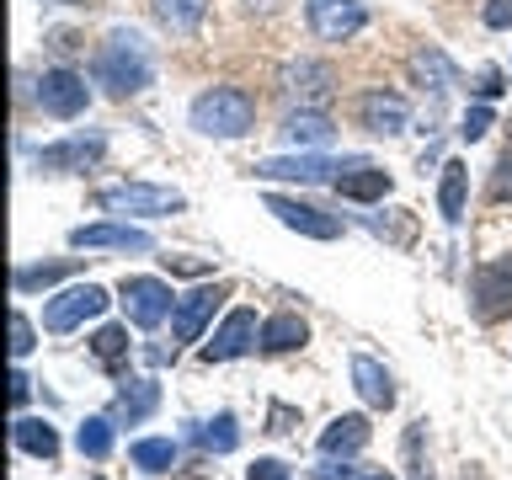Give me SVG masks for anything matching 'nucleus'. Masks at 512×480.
I'll use <instances>...</instances> for the list:
<instances>
[{"mask_svg":"<svg viewBox=\"0 0 512 480\" xmlns=\"http://www.w3.org/2000/svg\"><path fill=\"white\" fill-rule=\"evenodd\" d=\"M91 75H96V86H102L107 96H139L144 86H150V75H155V64H150V43L139 38V32H107V43L96 48V64H91Z\"/></svg>","mask_w":512,"mask_h":480,"instance_id":"1","label":"nucleus"},{"mask_svg":"<svg viewBox=\"0 0 512 480\" xmlns=\"http://www.w3.org/2000/svg\"><path fill=\"white\" fill-rule=\"evenodd\" d=\"M192 128L208 139H246L256 128V96L240 86H208L198 102H192Z\"/></svg>","mask_w":512,"mask_h":480,"instance_id":"2","label":"nucleus"},{"mask_svg":"<svg viewBox=\"0 0 512 480\" xmlns=\"http://www.w3.org/2000/svg\"><path fill=\"white\" fill-rule=\"evenodd\" d=\"M96 208H107V214H134V219H166V214H182L187 198L176 187H155V182H118V187L96 192Z\"/></svg>","mask_w":512,"mask_h":480,"instance_id":"3","label":"nucleus"},{"mask_svg":"<svg viewBox=\"0 0 512 480\" xmlns=\"http://www.w3.org/2000/svg\"><path fill=\"white\" fill-rule=\"evenodd\" d=\"M38 107L48 112V118H80L91 102V86H86V75L70 70V64H54V70H43L38 75Z\"/></svg>","mask_w":512,"mask_h":480,"instance_id":"4","label":"nucleus"},{"mask_svg":"<svg viewBox=\"0 0 512 480\" xmlns=\"http://www.w3.org/2000/svg\"><path fill=\"white\" fill-rule=\"evenodd\" d=\"M107 310V288H96V283H75V288H64V294L48 299V310H43V326L64 336V331H75V326H86V320H96Z\"/></svg>","mask_w":512,"mask_h":480,"instance_id":"5","label":"nucleus"},{"mask_svg":"<svg viewBox=\"0 0 512 480\" xmlns=\"http://www.w3.org/2000/svg\"><path fill=\"white\" fill-rule=\"evenodd\" d=\"M118 304H123V315L134 320L139 331H150V326H160V320L171 315L176 294H171V283H160V278H123Z\"/></svg>","mask_w":512,"mask_h":480,"instance_id":"6","label":"nucleus"},{"mask_svg":"<svg viewBox=\"0 0 512 480\" xmlns=\"http://www.w3.org/2000/svg\"><path fill=\"white\" fill-rule=\"evenodd\" d=\"M304 22H310V32L320 43H347L363 32L368 11L358 0H304Z\"/></svg>","mask_w":512,"mask_h":480,"instance_id":"7","label":"nucleus"},{"mask_svg":"<svg viewBox=\"0 0 512 480\" xmlns=\"http://www.w3.org/2000/svg\"><path fill=\"white\" fill-rule=\"evenodd\" d=\"M470 299H475V315L480 320H496V315L512 310V256H491V262L475 267Z\"/></svg>","mask_w":512,"mask_h":480,"instance_id":"8","label":"nucleus"},{"mask_svg":"<svg viewBox=\"0 0 512 480\" xmlns=\"http://www.w3.org/2000/svg\"><path fill=\"white\" fill-rule=\"evenodd\" d=\"M235 294V288L230 283H203V288H192V294L182 299V304H176V320H171V336H176V342H198V336H203V326H208V320H214V310H219V304L224 299H230Z\"/></svg>","mask_w":512,"mask_h":480,"instance_id":"9","label":"nucleus"},{"mask_svg":"<svg viewBox=\"0 0 512 480\" xmlns=\"http://www.w3.org/2000/svg\"><path fill=\"white\" fill-rule=\"evenodd\" d=\"M406 123H411V102L400 91H363L358 96V128H368V134L395 139V134H406Z\"/></svg>","mask_w":512,"mask_h":480,"instance_id":"10","label":"nucleus"},{"mask_svg":"<svg viewBox=\"0 0 512 480\" xmlns=\"http://www.w3.org/2000/svg\"><path fill=\"white\" fill-rule=\"evenodd\" d=\"M251 347H262V326H256V310H230V315H224V326L214 331V342L203 347V363L246 358Z\"/></svg>","mask_w":512,"mask_h":480,"instance_id":"11","label":"nucleus"},{"mask_svg":"<svg viewBox=\"0 0 512 480\" xmlns=\"http://www.w3.org/2000/svg\"><path fill=\"white\" fill-rule=\"evenodd\" d=\"M107 150V139L102 134H75V139H59V144H43L38 150V171L48 176H70V171H86L96 166Z\"/></svg>","mask_w":512,"mask_h":480,"instance_id":"12","label":"nucleus"},{"mask_svg":"<svg viewBox=\"0 0 512 480\" xmlns=\"http://www.w3.org/2000/svg\"><path fill=\"white\" fill-rule=\"evenodd\" d=\"M267 214H278V224H288V230H299L310 240H336L342 235V219L336 214H326V208H315V203H299V198H278V192L267 198Z\"/></svg>","mask_w":512,"mask_h":480,"instance_id":"13","label":"nucleus"},{"mask_svg":"<svg viewBox=\"0 0 512 480\" xmlns=\"http://www.w3.org/2000/svg\"><path fill=\"white\" fill-rule=\"evenodd\" d=\"M342 166L347 160H326V155H272V160H256L251 176H262V182H326Z\"/></svg>","mask_w":512,"mask_h":480,"instance_id":"14","label":"nucleus"},{"mask_svg":"<svg viewBox=\"0 0 512 480\" xmlns=\"http://www.w3.org/2000/svg\"><path fill=\"white\" fill-rule=\"evenodd\" d=\"M70 246L75 251H150L155 240L144 230H134V224L102 219V224H80V230H70Z\"/></svg>","mask_w":512,"mask_h":480,"instance_id":"15","label":"nucleus"},{"mask_svg":"<svg viewBox=\"0 0 512 480\" xmlns=\"http://www.w3.org/2000/svg\"><path fill=\"white\" fill-rule=\"evenodd\" d=\"M336 192L352 203H379L390 192V171L384 166H368V160H347L342 176H336Z\"/></svg>","mask_w":512,"mask_h":480,"instance_id":"16","label":"nucleus"},{"mask_svg":"<svg viewBox=\"0 0 512 480\" xmlns=\"http://www.w3.org/2000/svg\"><path fill=\"white\" fill-rule=\"evenodd\" d=\"M352 390L363 395V406L368 411H390L395 406V379L384 374V363H374V358H352Z\"/></svg>","mask_w":512,"mask_h":480,"instance_id":"17","label":"nucleus"},{"mask_svg":"<svg viewBox=\"0 0 512 480\" xmlns=\"http://www.w3.org/2000/svg\"><path fill=\"white\" fill-rule=\"evenodd\" d=\"M155 406H160V384H155V379H128L123 390H118V400H112V422L139 427Z\"/></svg>","mask_w":512,"mask_h":480,"instance_id":"18","label":"nucleus"},{"mask_svg":"<svg viewBox=\"0 0 512 480\" xmlns=\"http://www.w3.org/2000/svg\"><path fill=\"white\" fill-rule=\"evenodd\" d=\"M304 342H310V326L294 315V310H283V315H272V320H262V352H299Z\"/></svg>","mask_w":512,"mask_h":480,"instance_id":"19","label":"nucleus"},{"mask_svg":"<svg viewBox=\"0 0 512 480\" xmlns=\"http://www.w3.org/2000/svg\"><path fill=\"white\" fill-rule=\"evenodd\" d=\"M368 443V416H336V422L320 432V454L336 459V454H358V448Z\"/></svg>","mask_w":512,"mask_h":480,"instance_id":"20","label":"nucleus"},{"mask_svg":"<svg viewBox=\"0 0 512 480\" xmlns=\"http://www.w3.org/2000/svg\"><path fill=\"white\" fill-rule=\"evenodd\" d=\"M331 118L326 112H315V107H299V112H288L283 118V139L288 144H304V150H315V144H331Z\"/></svg>","mask_w":512,"mask_h":480,"instance_id":"21","label":"nucleus"},{"mask_svg":"<svg viewBox=\"0 0 512 480\" xmlns=\"http://www.w3.org/2000/svg\"><path fill=\"white\" fill-rule=\"evenodd\" d=\"M11 443L32 459H59V432L48 427L43 416H22V422L11 427Z\"/></svg>","mask_w":512,"mask_h":480,"instance_id":"22","label":"nucleus"},{"mask_svg":"<svg viewBox=\"0 0 512 480\" xmlns=\"http://www.w3.org/2000/svg\"><path fill=\"white\" fill-rule=\"evenodd\" d=\"M288 91H294L299 102H326V96L336 91V75L326 70V64H310V59H299L294 70H288Z\"/></svg>","mask_w":512,"mask_h":480,"instance_id":"23","label":"nucleus"},{"mask_svg":"<svg viewBox=\"0 0 512 480\" xmlns=\"http://www.w3.org/2000/svg\"><path fill=\"white\" fill-rule=\"evenodd\" d=\"M464 192H470V171H464L459 160H448V166H443V182H438V208H443L448 224L464 219Z\"/></svg>","mask_w":512,"mask_h":480,"instance_id":"24","label":"nucleus"},{"mask_svg":"<svg viewBox=\"0 0 512 480\" xmlns=\"http://www.w3.org/2000/svg\"><path fill=\"white\" fill-rule=\"evenodd\" d=\"M128 459H134V470H144V475H166V470H176V443L171 438H139L128 448Z\"/></svg>","mask_w":512,"mask_h":480,"instance_id":"25","label":"nucleus"},{"mask_svg":"<svg viewBox=\"0 0 512 480\" xmlns=\"http://www.w3.org/2000/svg\"><path fill=\"white\" fill-rule=\"evenodd\" d=\"M155 16L171 32H198L203 16H208V0H155Z\"/></svg>","mask_w":512,"mask_h":480,"instance_id":"26","label":"nucleus"},{"mask_svg":"<svg viewBox=\"0 0 512 480\" xmlns=\"http://www.w3.org/2000/svg\"><path fill=\"white\" fill-rule=\"evenodd\" d=\"M112 427H118L112 416H86V422H80V432H75V448H80L86 459L102 464V459L112 454Z\"/></svg>","mask_w":512,"mask_h":480,"instance_id":"27","label":"nucleus"},{"mask_svg":"<svg viewBox=\"0 0 512 480\" xmlns=\"http://www.w3.org/2000/svg\"><path fill=\"white\" fill-rule=\"evenodd\" d=\"M80 267V256H64V262H43V267H16V294H32V288H48L59 278H70Z\"/></svg>","mask_w":512,"mask_h":480,"instance_id":"28","label":"nucleus"},{"mask_svg":"<svg viewBox=\"0 0 512 480\" xmlns=\"http://www.w3.org/2000/svg\"><path fill=\"white\" fill-rule=\"evenodd\" d=\"M91 358L102 363V368H123L128 358V326H102L91 336Z\"/></svg>","mask_w":512,"mask_h":480,"instance_id":"29","label":"nucleus"},{"mask_svg":"<svg viewBox=\"0 0 512 480\" xmlns=\"http://www.w3.org/2000/svg\"><path fill=\"white\" fill-rule=\"evenodd\" d=\"M198 443L208 448V454H230V448L240 443V432H235V416H230V411H219L208 427H198Z\"/></svg>","mask_w":512,"mask_h":480,"instance_id":"30","label":"nucleus"},{"mask_svg":"<svg viewBox=\"0 0 512 480\" xmlns=\"http://www.w3.org/2000/svg\"><path fill=\"white\" fill-rule=\"evenodd\" d=\"M411 70H416V80H427V86H432V96H443V91H448V80H454V70H448V59L438 54V48L416 54V59H411Z\"/></svg>","mask_w":512,"mask_h":480,"instance_id":"31","label":"nucleus"},{"mask_svg":"<svg viewBox=\"0 0 512 480\" xmlns=\"http://www.w3.org/2000/svg\"><path fill=\"white\" fill-rule=\"evenodd\" d=\"M32 347H38V342H32V320L22 310H11V352H16V358H27Z\"/></svg>","mask_w":512,"mask_h":480,"instance_id":"32","label":"nucleus"},{"mask_svg":"<svg viewBox=\"0 0 512 480\" xmlns=\"http://www.w3.org/2000/svg\"><path fill=\"white\" fill-rule=\"evenodd\" d=\"M512 198V144H507V155L496 160V176H491V203H507Z\"/></svg>","mask_w":512,"mask_h":480,"instance_id":"33","label":"nucleus"},{"mask_svg":"<svg viewBox=\"0 0 512 480\" xmlns=\"http://www.w3.org/2000/svg\"><path fill=\"white\" fill-rule=\"evenodd\" d=\"M486 128H491V107H486V102H480V107H470V112H464V123H459V134H464V139H470V144H475V139H486Z\"/></svg>","mask_w":512,"mask_h":480,"instance_id":"34","label":"nucleus"},{"mask_svg":"<svg viewBox=\"0 0 512 480\" xmlns=\"http://www.w3.org/2000/svg\"><path fill=\"white\" fill-rule=\"evenodd\" d=\"M480 16H486L491 32H507L512 27V0H486V11H480Z\"/></svg>","mask_w":512,"mask_h":480,"instance_id":"35","label":"nucleus"},{"mask_svg":"<svg viewBox=\"0 0 512 480\" xmlns=\"http://www.w3.org/2000/svg\"><path fill=\"white\" fill-rule=\"evenodd\" d=\"M246 480H288V464L283 459H256L246 470Z\"/></svg>","mask_w":512,"mask_h":480,"instance_id":"36","label":"nucleus"},{"mask_svg":"<svg viewBox=\"0 0 512 480\" xmlns=\"http://www.w3.org/2000/svg\"><path fill=\"white\" fill-rule=\"evenodd\" d=\"M27 395H32V379L16 368V374H11V406H27Z\"/></svg>","mask_w":512,"mask_h":480,"instance_id":"37","label":"nucleus"},{"mask_svg":"<svg viewBox=\"0 0 512 480\" xmlns=\"http://www.w3.org/2000/svg\"><path fill=\"white\" fill-rule=\"evenodd\" d=\"M480 96H486V102H491V96L496 91H502V75H496V70H480V86H475Z\"/></svg>","mask_w":512,"mask_h":480,"instance_id":"38","label":"nucleus"},{"mask_svg":"<svg viewBox=\"0 0 512 480\" xmlns=\"http://www.w3.org/2000/svg\"><path fill=\"white\" fill-rule=\"evenodd\" d=\"M267 432H288V422H294V411H288V406H272V416H267Z\"/></svg>","mask_w":512,"mask_h":480,"instance_id":"39","label":"nucleus"},{"mask_svg":"<svg viewBox=\"0 0 512 480\" xmlns=\"http://www.w3.org/2000/svg\"><path fill=\"white\" fill-rule=\"evenodd\" d=\"M315 475H320V480H347L352 470H347V464H336V459H326V464H320Z\"/></svg>","mask_w":512,"mask_h":480,"instance_id":"40","label":"nucleus"},{"mask_svg":"<svg viewBox=\"0 0 512 480\" xmlns=\"http://www.w3.org/2000/svg\"><path fill=\"white\" fill-rule=\"evenodd\" d=\"M166 267H171V272H208V262H192V256H176V262L166 256Z\"/></svg>","mask_w":512,"mask_h":480,"instance_id":"41","label":"nucleus"},{"mask_svg":"<svg viewBox=\"0 0 512 480\" xmlns=\"http://www.w3.org/2000/svg\"><path fill=\"white\" fill-rule=\"evenodd\" d=\"M363 480H395V475H363Z\"/></svg>","mask_w":512,"mask_h":480,"instance_id":"42","label":"nucleus"},{"mask_svg":"<svg viewBox=\"0 0 512 480\" xmlns=\"http://www.w3.org/2000/svg\"><path fill=\"white\" fill-rule=\"evenodd\" d=\"M64 6H86V0H64Z\"/></svg>","mask_w":512,"mask_h":480,"instance_id":"43","label":"nucleus"},{"mask_svg":"<svg viewBox=\"0 0 512 480\" xmlns=\"http://www.w3.org/2000/svg\"><path fill=\"white\" fill-rule=\"evenodd\" d=\"M96 480H102V475H96Z\"/></svg>","mask_w":512,"mask_h":480,"instance_id":"44","label":"nucleus"}]
</instances>
